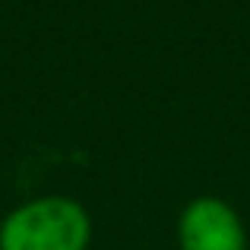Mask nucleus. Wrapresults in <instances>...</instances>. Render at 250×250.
I'll use <instances>...</instances> for the list:
<instances>
[{
    "mask_svg": "<svg viewBox=\"0 0 250 250\" xmlns=\"http://www.w3.org/2000/svg\"><path fill=\"white\" fill-rule=\"evenodd\" d=\"M92 219L73 196H35L0 222V250H89Z\"/></svg>",
    "mask_w": 250,
    "mask_h": 250,
    "instance_id": "f257e3e1",
    "label": "nucleus"
},
{
    "mask_svg": "<svg viewBox=\"0 0 250 250\" xmlns=\"http://www.w3.org/2000/svg\"><path fill=\"white\" fill-rule=\"evenodd\" d=\"M181 250H247V225L222 196H193L177 215Z\"/></svg>",
    "mask_w": 250,
    "mask_h": 250,
    "instance_id": "f03ea898",
    "label": "nucleus"
}]
</instances>
